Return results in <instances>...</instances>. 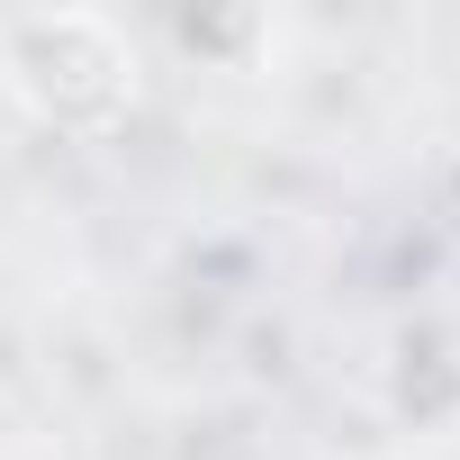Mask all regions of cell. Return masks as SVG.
I'll list each match as a JSON object with an SVG mask.
<instances>
[{
	"label": "cell",
	"instance_id": "obj_1",
	"mask_svg": "<svg viewBox=\"0 0 460 460\" xmlns=\"http://www.w3.org/2000/svg\"><path fill=\"white\" fill-rule=\"evenodd\" d=\"M0 73L46 127H73V136H100L109 118L136 109V46L100 10H55V19L0 28Z\"/></svg>",
	"mask_w": 460,
	"mask_h": 460
}]
</instances>
